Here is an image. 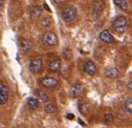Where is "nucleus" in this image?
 Returning a JSON list of instances; mask_svg holds the SVG:
<instances>
[{
	"label": "nucleus",
	"instance_id": "obj_1",
	"mask_svg": "<svg viewBox=\"0 0 132 128\" xmlns=\"http://www.w3.org/2000/svg\"><path fill=\"white\" fill-rule=\"evenodd\" d=\"M126 26H127V19L124 16H119L115 19L112 23V28L117 33L121 34L125 32Z\"/></svg>",
	"mask_w": 132,
	"mask_h": 128
},
{
	"label": "nucleus",
	"instance_id": "obj_2",
	"mask_svg": "<svg viewBox=\"0 0 132 128\" xmlns=\"http://www.w3.org/2000/svg\"><path fill=\"white\" fill-rule=\"evenodd\" d=\"M77 14V9L75 6L70 5V6L66 7L62 11V17L65 21L66 22H70L76 17Z\"/></svg>",
	"mask_w": 132,
	"mask_h": 128
},
{
	"label": "nucleus",
	"instance_id": "obj_3",
	"mask_svg": "<svg viewBox=\"0 0 132 128\" xmlns=\"http://www.w3.org/2000/svg\"><path fill=\"white\" fill-rule=\"evenodd\" d=\"M57 37L52 32H46L43 35V42L48 46H55L57 44Z\"/></svg>",
	"mask_w": 132,
	"mask_h": 128
},
{
	"label": "nucleus",
	"instance_id": "obj_4",
	"mask_svg": "<svg viewBox=\"0 0 132 128\" xmlns=\"http://www.w3.org/2000/svg\"><path fill=\"white\" fill-rule=\"evenodd\" d=\"M42 66H43V63L40 58H37V59L32 60L30 63L29 65V69L33 73H38L39 71H41Z\"/></svg>",
	"mask_w": 132,
	"mask_h": 128
},
{
	"label": "nucleus",
	"instance_id": "obj_5",
	"mask_svg": "<svg viewBox=\"0 0 132 128\" xmlns=\"http://www.w3.org/2000/svg\"><path fill=\"white\" fill-rule=\"evenodd\" d=\"M83 69H84L85 73H87L89 75H94L96 73V66L94 62L91 60H87L85 62L84 65H83Z\"/></svg>",
	"mask_w": 132,
	"mask_h": 128
},
{
	"label": "nucleus",
	"instance_id": "obj_6",
	"mask_svg": "<svg viewBox=\"0 0 132 128\" xmlns=\"http://www.w3.org/2000/svg\"><path fill=\"white\" fill-rule=\"evenodd\" d=\"M99 39L101 41L105 42V43H112L114 41L113 37L111 35V33L107 30H104L99 34Z\"/></svg>",
	"mask_w": 132,
	"mask_h": 128
},
{
	"label": "nucleus",
	"instance_id": "obj_7",
	"mask_svg": "<svg viewBox=\"0 0 132 128\" xmlns=\"http://www.w3.org/2000/svg\"><path fill=\"white\" fill-rule=\"evenodd\" d=\"M83 91H84L83 85L80 84V83H76V84H74L71 88V90H70V94L71 95V97H77V96H79V95L83 92Z\"/></svg>",
	"mask_w": 132,
	"mask_h": 128
},
{
	"label": "nucleus",
	"instance_id": "obj_8",
	"mask_svg": "<svg viewBox=\"0 0 132 128\" xmlns=\"http://www.w3.org/2000/svg\"><path fill=\"white\" fill-rule=\"evenodd\" d=\"M7 100H8V91L6 87L3 83H1L0 84V104H5Z\"/></svg>",
	"mask_w": 132,
	"mask_h": 128
},
{
	"label": "nucleus",
	"instance_id": "obj_9",
	"mask_svg": "<svg viewBox=\"0 0 132 128\" xmlns=\"http://www.w3.org/2000/svg\"><path fill=\"white\" fill-rule=\"evenodd\" d=\"M41 83L44 87H46V88L51 89V88H54V87L56 86L57 81H56L55 78H53V77H45L43 80L41 81Z\"/></svg>",
	"mask_w": 132,
	"mask_h": 128
},
{
	"label": "nucleus",
	"instance_id": "obj_10",
	"mask_svg": "<svg viewBox=\"0 0 132 128\" xmlns=\"http://www.w3.org/2000/svg\"><path fill=\"white\" fill-rule=\"evenodd\" d=\"M48 68L51 72H57L61 69V60L58 58L51 60L48 64Z\"/></svg>",
	"mask_w": 132,
	"mask_h": 128
},
{
	"label": "nucleus",
	"instance_id": "obj_11",
	"mask_svg": "<svg viewBox=\"0 0 132 128\" xmlns=\"http://www.w3.org/2000/svg\"><path fill=\"white\" fill-rule=\"evenodd\" d=\"M19 47L23 52H28L31 48V43L26 39H20L19 40Z\"/></svg>",
	"mask_w": 132,
	"mask_h": 128
},
{
	"label": "nucleus",
	"instance_id": "obj_12",
	"mask_svg": "<svg viewBox=\"0 0 132 128\" xmlns=\"http://www.w3.org/2000/svg\"><path fill=\"white\" fill-rule=\"evenodd\" d=\"M42 13V10L39 6H35L30 10V18L32 20H37L40 17Z\"/></svg>",
	"mask_w": 132,
	"mask_h": 128
},
{
	"label": "nucleus",
	"instance_id": "obj_13",
	"mask_svg": "<svg viewBox=\"0 0 132 128\" xmlns=\"http://www.w3.org/2000/svg\"><path fill=\"white\" fill-rule=\"evenodd\" d=\"M119 74V71L116 68H107L104 70V75L108 78H116Z\"/></svg>",
	"mask_w": 132,
	"mask_h": 128
},
{
	"label": "nucleus",
	"instance_id": "obj_14",
	"mask_svg": "<svg viewBox=\"0 0 132 128\" xmlns=\"http://www.w3.org/2000/svg\"><path fill=\"white\" fill-rule=\"evenodd\" d=\"M115 5L119 7L122 11H127L128 10V3L125 0H113Z\"/></svg>",
	"mask_w": 132,
	"mask_h": 128
},
{
	"label": "nucleus",
	"instance_id": "obj_15",
	"mask_svg": "<svg viewBox=\"0 0 132 128\" xmlns=\"http://www.w3.org/2000/svg\"><path fill=\"white\" fill-rule=\"evenodd\" d=\"M28 105L30 108H32V109H37V108H38V106H39V102H38V99L30 98L28 100Z\"/></svg>",
	"mask_w": 132,
	"mask_h": 128
},
{
	"label": "nucleus",
	"instance_id": "obj_16",
	"mask_svg": "<svg viewBox=\"0 0 132 128\" xmlns=\"http://www.w3.org/2000/svg\"><path fill=\"white\" fill-rule=\"evenodd\" d=\"M45 111H46V113H48V114L55 113V112L57 111V107H56L55 104H48L45 107Z\"/></svg>",
	"mask_w": 132,
	"mask_h": 128
},
{
	"label": "nucleus",
	"instance_id": "obj_17",
	"mask_svg": "<svg viewBox=\"0 0 132 128\" xmlns=\"http://www.w3.org/2000/svg\"><path fill=\"white\" fill-rule=\"evenodd\" d=\"M124 107H125V109L128 112H129L130 114H132V98L128 99L124 103Z\"/></svg>",
	"mask_w": 132,
	"mask_h": 128
},
{
	"label": "nucleus",
	"instance_id": "obj_18",
	"mask_svg": "<svg viewBox=\"0 0 132 128\" xmlns=\"http://www.w3.org/2000/svg\"><path fill=\"white\" fill-rule=\"evenodd\" d=\"M51 22H52V19L50 18V17H48V16L44 17V18L41 20V22H40L41 25H42V26H44V27L49 26V25L51 24Z\"/></svg>",
	"mask_w": 132,
	"mask_h": 128
},
{
	"label": "nucleus",
	"instance_id": "obj_19",
	"mask_svg": "<svg viewBox=\"0 0 132 128\" xmlns=\"http://www.w3.org/2000/svg\"><path fill=\"white\" fill-rule=\"evenodd\" d=\"M37 95L39 98V100H42V101H46V100H47V95L43 91H38L37 92Z\"/></svg>",
	"mask_w": 132,
	"mask_h": 128
},
{
	"label": "nucleus",
	"instance_id": "obj_20",
	"mask_svg": "<svg viewBox=\"0 0 132 128\" xmlns=\"http://www.w3.org/2000/svg\"><path fill=\"white\" fill-rule=\"evenodd\" d=\"M63 57H64L65 59L70 60L71 57H72V52L70 48H65L63 50Z\"/></svg>",
	"mask_w": 132,
	"mask_h": 128
},
{
	"label": "nucleus",
	"instance_id": "obj_21",
	"mask_svg": "<svg viewBox=\"0 0 132 128\" xmlns=\"http://www.w3.org/2000/svg\"><path fill=\"white\" fill-rule=\"evenodd\" d=\"M112 121H113V116L112 115V114H106L105 116H104V122H105L106 124H112Z\"/></svg>",
	"mask_w": 132,
	"mask_h": 128
},
{
	"label": "nucleus",
	"instance_id": "obj_22",
	"mask_svg": "<svg viewBox=\"0 0 132 128\" xmlns=\"http://www.w3.org/2000/svg\"><path fill=\"white\" fill-rule=\"evenodd\" d=\"M89 110H90V107H89V105L83 104L82 107H81L80 112H81V113H83V114H85V115H87V114L88 113Z\"/></svg>",
	"mask_w": 132,
	"mask_h": 128
},
{
	"label": "nucleus",
	"instance_id": "obj_23",
	"mask_svg": "<svg viewBox=\"0 0 132 128\" xmlns=\"http://www.w3.org/2000/svg\"><path fill=\"white\" fill-rule=\"evenodd\" d=\"M56 4H63V3H66L68 0H54Z\"/></svg>",
	"mask_w": 132,
	"mask_h": 128
},
{
	"label": "nucleus",
	"instance_id": "obj_24",
	"mask_svg": "<svg viewBox=\"0 0 132 128\" xmlns=\"http://www.w3.org/2000/svg\"><path fill=\"white\" fill-rule=\"evenodd\" d=\"M127 87L129 89V90H132V81H130V82H129V84L127 85Z\"/></svg>",
	"mask_w": 132,
	"mask_h": 128
},
{
	"label": "nucleus",
	"instance_id": "obj_25",
	"mask_svg": "<svg viewBox=\"0 0 132 128\" xmlns=\"http://www.w3.org/2000/svg\"><path fill=\"white\" fill-rule=\"evenodd\" d=\"M72 116H73L72 114H69V115L67 116V118H69V119H72V118H73Z\"/></svg>",
	"mask_w": 132,
	"mask_h": 128
},
{
	"label": "nucleus",
	"instance_id": "obj_26",
	"mask_svg": "<svg viewBox=\"0 0 132 128\" xmlns=\"http://www.w3.org/2000/svg\"><path fill=\"white\" fill-rule=\"evenodd\" d=\"M44 7H45V9H46V10H47V11H50V10H49V8H48V6H47V5H46V4H45V5H44Z\"/></svg>",
	"mask_w": 132,
	"mask_h": 128
},
{
	"label": "nucleus",
	"instance_id": "obj_27",
	"mask_svg": "<svg viewBox=\"0 0 132 128\" xmlns=\"http://www.w3.org/2000/svg\"><path fill=\"white\" fill-rule=\"evenodd\" d=\"M3 5V0H1V6Z\"/></svg>",
	"mask_w": 132,
	"mask_h": 128
}]
</instances>
